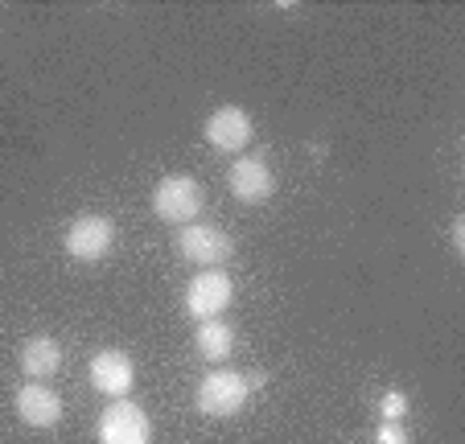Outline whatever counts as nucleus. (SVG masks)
Masks as SVG:
<instances>
[{"label": "nucleus", "mask_w": 465, "mask_h": 444, "mask_svg": "<svg viewBox=\"0 0 465 444\" xmlns=\"http://www.w3.org/2000/svg\"><path fill=\"white\" fill-rule=\"evenodd\" d=\"M203 185L193 182V177L185 173H169L157 182V190H153V214L161 218V222H169V227H190L193 218L203 214Z\"/></svg>", "instance_id": "1"}, {"label": "nucleus", "mask_w": 465, "mask_h": 444, "mask_svg": "<svg viewBox=\"0 0 465 444\" xmlns=\"http://www.w3.org/2000/svg\"><path fill=\"white\" fill-rule=\"evenodd\" d=\"M247 395H252L247 375H239V370H211V375H203L198 391H193V403H198V411H203V416L223 419V416L243 411Z\"/></svg>", "instance_id": "2"}, {"label": "nucleus", "mask_w": 465, "mask_h": 444, "mask_svg": "<svg viewBox=\"0 0 465 444\" xmlns=\"http://www.w3.org/2000/svg\"><path fill=\"white\" fill-rule=\"evenodd\" d=\"M231 301H235V280L223 268L198 271V276L190 280V288H185V313H190L193 321H211V317L227 313Z\"/></svg>", "instance_id": "3"}, {"label": "nucleus", "mask_w": 465, "mask_h": 444, "mask_svg": "<svg viewBox=\"0 0 465 444\" xmlns=\"http://www.w3.org/2000/svg\"><path fill=\"white\" fill-rule=\"evenodd\" d=\"M177 252L190 263H198V271H206V268H223L235 255V239L223 227H214V222H190L177 235Z\"/></svg>", "instance_id": "4"}, {"label": "nucleus", "mask_w": 465, "mask_h": 444, "mask_svg": "<svg viewBox=\"0 0 465 444\" xmlns=\"http://www.w3.org/2000/svg\"><path fill=\"white\" fill-rule=\"evenodd\" d=\"M66 255L71 260H79V263H99V260H107L112 255V247H115V227H112V218L107 214H79L66 227Z\"/></svg>", "instance_id": "5"}, {"label": "nucleus", "mask_w": 465, "mask_h": 444, "mask_svg": "<svg viewBox=\"0 0 465 444\" xmlns=\"http://www.w3.org/2000/svg\"><path fill=\"white\" fill-rule=\"evenodd\" d=\"M153 424L132 400H112L99 416V444H149Z\"/></svg>", "instance_id": "6"}, {"label": "nucleus", "mask_w": 465, "mask_h": 444, "mask_svg": "<svg viewBox=\"0 0 465 444\" xmlns=\"http://www.w3.org/2000/svg\"><path fill=\"white\" fill-rule=\"evenodd\" d=\"M227 190L235 193V202H243V206H263V202L276 193L272 165L263 157H235L227 169Z\"/></svg>", "instance_id": "7"}, {"label": "nucleus", "mask_w": 465, "mask_h": 444, "mask_svg": "<svg viewBox=\"0 0 465 444\" xmlns=\"http://www.w3.org/2000/svg\"><path fill=\"white\" fill-rule=\"evenodd\" d=\"M252 115L243 112V107H235V104H227V107H214L211 115H206V128H203V136H206V144L214 148V153H243L247 144H252Z\"/></svg>", "instance_id": "8"}, {"label": "nucleus", "mask_w": 465, "mask_h": 444, "mask_svg": "<svg viewBox=\"0 0 465 444\" xmlns=\"http://www.w3.org/2000/svg\"><path fill=\"white\" fill-rule=\"evenodd\" d=\"M132 383H136V362L124 350H99L91 358V387L107 400H128Z\"/></svg>", "instance_id": "9"}, {"label": "nucleus", "mask_w": 465, "mask_h": 444, "mask_svg": "<svg viewBox=\"0 0 465 444\" xmlns=\"http://www.w3.org/2000/svg\"><path fill=\"white\" fill-rule=\"evenodd\" d=\"M13 411L21 416V424L45 432V428H54L62 419V400H58V391H54V387L25 383V387H17V395H13Z\"/></svg>", "instance_id": "10"}, {"label": "nucleus", "mask_w": 465, "mask_h": 444, "mask_svg": "<svg viewBox=\"0 0 465 444\" xmlns=\"http://www.w3.org/2000/svg\"><path fill=\"white\" fill-rule=\"evenodd\" d=\"M17 362L29 383H42V379H54L62 370V346L54 338H45V333H37V338H29L25 346H21Z\"/></svg>", "instance_id": "11"}, {"label": "nucleus", "mask_w": 465, "mask_h": 444, "mask_svg": "<svg viewBox=\"0 0 465 444\" xmlns=\"http://www.w3.org/2000/svg\"><path fill=\"white\" fill-rule=\"evenodd\" d=\"M193 346L206 362H227L235 354V330H231L223 317H211V321H198V333H193Z\"/></svg>", "instance_id": "12"}, {"label": "nucleus", "mask_w": 465, "mask_h": 444, "mask_svg": "<svg viewBox=\"0 0 465 444\" xmlns=\"http://www.w3.org/2000/svg\"><path fill=\"white\" fill-rule=\"evenodd\" d=\"M379 416L391 419V424H404V416H408V395H404V391H387L383 400H379Z\"/></svg>", "instance_id": "13"}, {"label": "nucleus", "mask_w": 465, "mask_h": 444, "mask_svg": "<svg viewBox=\"0 0 465 444\" xmlns=\"http://www.w3.org/2000/svg\"><path fill=\"white\" fill-rule=\"evenodd\" d=\"M375 444H412V440H408V428L404 424H391V419H383V424L375 428Z\"/></svg>", "instance_id": "14"}, {"label": "nucleus", "mask_w": 465, "mask_h": 444, "mask_svg": "<svg viewBox=\"0 0 465 444\" xmlns=\"http://www.w3.org/2000/svg\"><path fill=\"white\" fill-rule=\"evenodd\" d=\"M453 255H465V222L461 218L453 222Z\"/></svg>", "instance_id": "15"}]
</instances>
